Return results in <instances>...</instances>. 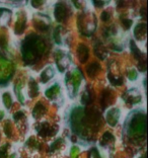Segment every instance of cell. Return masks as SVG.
<instances>
[{"mask_svg": "<svg viewBox=\"0 0 148 158\" xmlns=\"http://www.w3.org/2000/svg\"><path fill=\"white\" fill-rule=\"evenodd\" d=\"M145 132V120L140 121L136 120V122H133V125H131V133L132 134H141Z\"/></svg>", "mask_w": 148, "mask_h": 158, "instance_id": "1", "label": "cell"}, {"mask_svg": "<svg viewBox=\"0 0 148 158\" xmlns=\"http://www.w3.org/2000/svg\"><path fill=\"white\" fill-rule=\"evenodd\" d=\"M118 118H119V110L114 109V110H111L109 113L107 114V121L108 123L112 126H115L117 124L118 122Z\"/></svg>", "mask_w": 148, "mask_h": 158, "instance_id": "2", "label": "cell"}, {"mask_svg": "<svg viewBox=\"0 0 148 158\" xmlns=\"http://www.w3.org/2000/svg\"><path fill=\"white\" fill-rule=\"evenodd\" d=\"M10 19V12L7 9H0V26H5Z\"/></svg>", "mask_w": 148, "mask_h": 158, "instance_id": "3", "label": "cell"}, {"mask_svg": "<svg viewBox=\"0 0 148 158\" xmlns=\"http://www.w3.org/2000/svg\"><path fill=\"white\" fill-rule=\"evenodd\" d=\"M88 57V51L85 46H80L78 49V58L81 62H85Z\"/></svg>", "mask_w": 148, "mask_h": 158, "instance_id": "4", "label": "cell"}, {"mask_svg": "<svg viewBox=\"0 0 148 158\" xmlns=\"http://www.w3.org/2000/svg\"><path fill=\"white\" fill-rule=\"evenodd\" d=\"M55 15L58 20H60V21L63 20L65 15H66V8H65V6H63V5L57 6V8L55 10Z\"/></svg>", "mask_w": 148, "mask_h": 158, "instance_id": "5", "label": "cell"}, {"mask_svg": "<svg viewBox=\"0 0 148 158\" xmlns=\"http://www.w3.org/2000/svg\"><path fill=\"white\" fill-rule=\"evenodd\" d=\"M54 75V70L52 68H48V69H46L44 72L42 74V81L43 82H47L48 80L51 79V77Z\"/></svg>", "mask_w": 148, "mask_h": 158, "instance_id": "6", "label": "cell"}, {"mask_svg": "<svg viewBox=\"0 0 148 158\" xmlns=\"http://www.w3.org/2000/svg\"><path fill=\"white\" fill-rule=\"evenodd\" d=\"M68 63H69V60L67 59V57H64V58L61 59L58 62V67H60V70L63 71L68 66Z\"/></svg>", "mask_w": 148, "mask_h": 158, "instance_id": "7", "label": "cell"}, {"mask_svg": "<svg viewBox=\"0 0 148 158\" xmlns=\"http://www.w3.org/2000/svg\"><path fill=\"white\" fill-rule=\"evenodd\" d=\"M3 102H4V105L6 107H10V106H11V103H12V100L8 93H5V94L3 95Z\"/></svg>", "mask_w": 148, "mask_h": 158, "instance_id": "8", "label": "cell"}, {"mask_svg": "<svg viewBox=\"0 0 148 158\" xmlns=\"http://www.w3.org/2000/svg\"><path fill=\"white\" fill-rule=\"evenodd\" d=\"M99 65H96L95 63H93V64H91V66H89L88 67V73L90 74V75H93V74H95L97 71H99Z\"/></svg>", "mask_w": 148, "mask_h": 158, "instance_id": "9", "label": "cell"}, {"mask_svg": "<svg viewBox=\"0 0 148 158\" xmlns=\"http://www.w3.org/2000/svg\"><path fill=\"white\" fill-rule=\"evenodd\" d=\"M131 24H132L131 20H124L123 21V26H124L126 28H129L130 27H131Z\"/></svg>", "mask_w": 148, "mask_h": 158, "instance_id": "10", "label": "cell"}, {"mask_svg": "<svg viewBox=\"0 0 148 158\" xmlns=\"http://www.w3.org/2000/svg\"><path fill=\"white\" fill-rule=\"evenodd\" d=\"M109 13L108 12H104L103 14H102V19L104 20V21H107L108 19H109Z\"/></svg>", "mask_w": 148, "mask_h": 158, "instance_id": "11", "label": "cell"}]
</instances>
